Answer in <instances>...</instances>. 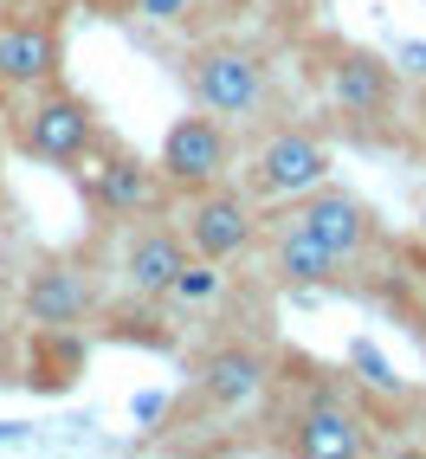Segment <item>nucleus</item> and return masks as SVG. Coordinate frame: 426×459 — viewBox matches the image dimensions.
<instances>
[{
	"mask_svg": "<svg viewBox=\"0 0 426 459\" xmlns=\"http://www.w3.org/2000/svg\"><path fill=\"white\" fill-rule=\"evenodd\" d=\"M181 84H188V104L220 117V124H252V117L271 104V78H265V58L246 46H220L207 39L181 58Z\"/></svg>",
	"mask_w": 426,
	"mask_h": 459,
	"instance_id": "f257e3e1",
	"label": "nucleus"
},
{
	"mask_svg": "<svg viewBox=\"0 0 426 459\" xmlns=\"http://www.w3.org/2000/svg\"><path fill=\"white\" fill-rule=\"evenodd\" d=\"M20 149L46 169H84L90 156L104 149V124L78 91H33V104L20 110Z\"/></svg>",
	"mask_w": 426,
	"mask_h": 459,
	"instance_id": "f03ea898",
	"label": "nucleus"
},
{
	"mask_svg": "<svg viewBox=\"0 0 426 459\" xmlns=\"http://www.w3.org/2000/svg\"><path fill=\"white\" fill-rule=\"evenodd\" d=\"M181 239H188L194 259H213V265H233L259 247V201L233 181H213V188H194L188 207H181Z\"/></svg>",
	"mask_w": 426,
	"mask_h": 459,
	"instance_id": "7ed1b4c3",
	"label": "nucleus"
},
{
	"mask_svg": "<svg viewBox=\"0 0 426 459\" xmlns=\"http://www.w3.org/2000/svg\"><path fill=\"white\" fill-rule=\"evenodd\" d=\"M323 181H329V143L311 130H271L246 156V195L259 207H291L297 195L323 188Z\"/></svg>",
	"mask_w": 426,
	"mask_h": 459,
	"instance_id": "20e7f679",
	"label": "nucleus"
},
{
	"mask_svg": "<svg viewBox=\"0 0 426 459\" xmlns=\"http://www.w3.org/2000/svg\"><path fill=\"white\" fill-rule=\"evenodd\" d=\"M239 162V149H233V124H220V117H207V110H188V117H175L162 149H156V169L168 181V195H194V188H213V181H226Z\"/></svg>",
	"mask_w": 426,
	"mask_h": 459,
	"instance_id": "39448f33",
	"label": "nucleus"
},
{
	"mask_svg": "<svg viewBox=\"0 0 426 459\" xmlns=\"http://www.w3.org/2000/svg\"><path fill=\"white\" fill-rule=\"evenodd\" d=\"M90 162H98V169H78V175H84L90 213H104V221H142V213H156L168 201L162 169L130 156V149H98Z\"/></svg>",
	"mask_w": 426,
	"mask_h": 459,
	"instance_id": "423d86ee",
	"label": "nucleus"
},
{
	"mask_svg": "<svg viewBox=\"0 0 426 459\" xmlns=\"http://www.w3.org/2000/svg\"><path fill=\"white\" fill-rule=\"evenodd\" d=\"M285 221H297L303 233H317L343 265H355V259L381 239V213L362 201V195H349V188H329V181H323V188H311V195H297V201L285 207Z\"/></svg>",
	"mask_w": 426,
	"mask_h": 459,
	"instance_id": "0eeeda50",
	"label": "nucleus"
},
{
	"mask_svg": "<svg viewBox=\"0 0 426 459\" xmlns=\"http://www.w3.org/2000/svg\"><path fill=\"white\" fill-rule=\"evenodd\" d=\"M329 104H337L349 124H388L394 110H401V72L388 65V58L362 52V46H337L329 52Z\"/></svg>",
	"mask_w": 426,
	"mask_h": 459,
	"instance_id": "6e6552de",
	"label": "nucleus"
},
{
	"mask_svg": "<svg viewBox=\"0 0 426 459\" xmlns=\"http://www.w3.org/2000/svg\"><path fill=\"white\" fill-rule=\"evenodd\" d=\"M285 446L303 459H355V453H369V420L337 388H311L303 408L285 420Z\"/></svg>",
	"mask_w": 426,
	"mask_h": 459,
	"instance_id": "1a4fd4ad",
	"label": "nucleus"
},
{
	"mask_svg": "<svg viewBox=\"0 0 426 459\" xmlns=\"http://www.w3.org/2000/svg\"><path fill=\"white\" fill-rule=\"evenodd\" d=\"M20 311L39 330H78V324H90V311H98V285H90L84 265L46 259V265H33V279L20 291Z\"/></svg>",
	"mask_w": 426,
	"mask_h": 459,
	"instance_id": "9d476101",
	"label": "nucleus"
},
{
	"mask_svg": "<svg viewBox=\"0 0 426 459\" xmlns=\"http://www.w3.org/2000/svg\"><path fill=\"white\" fill-rule=\"evenodd\" d=\"M188 259H194V253H188V239H181V227L149 221V227H136V233L124 239V285H130L136 298H168Z\"/></svg>",
	"mask_w": 426,
	"mask_h": 459,
	"instance_id": "9b49d317",
	"label": "nucleus"
},
{
	"mask_svg": "<svg viewBox=\"0 0 426 459\" xmlns=\"http://www.w3.org/2000/svg\"><path fill=\"white\" fill-rule=\"evenodd\" d=\"M265 382H271V356L252 350V343H226V350H213V356L200 362V402L220 408V414L259 402Z\"/></svg>",
	"mask_w": 426,
	"mask_h": 459,
	"instance_id": "f8f14e48",
	"label": "nucleus"
},
{
	"mask_svg": "<svg viewBox=\"0 0 426 459\" xmlns=\"http://www.w3.org/2000/svg\"><path fill=\"white\" fill-rule=\"evenodd\" d=\"M58 78V39L52 26H33V20H13L0 26V91H20L33 98Z\"/></svg>",
	"mask_w": 426,
	"mask_h": 459,
	"instance_id": "ddd939ff",
	"label": "nucleus"
},
{
	"mask_svg": "<svg viewBox=\"0 0 426 459\" xmlns=\"http://www.w3.org/2000/svg\"><path fill=\"white\" fill-rule=\"evenodd\" d=\"M271 272H278L285 285H303V291H329L343 285V259L323 247L317 233H303L297 221H278V233H271Z\"/></svg>",
	"mask_w": 426,
	"mask_h": 459,
	"instance_id": "4468645a",
	"label": "nucleus"
},
{
	"mask_svg": "<svg viewBox=\"0 0 426 459\" xmlns=\"http://www.w3.org/2000/svg\"><path fill=\"white\" fill-rule=\"evenodd\" d=\"M213 291H220V265H213V259H188L168 298H181V304H207Z\"/></svg>",
	"mask_w": 426,
	"mask_h": 459,
	"instance_id": "2eb2a0df",
	"label": "nucleus"
},
{
	"mask_svg": "<svg viewBox=\"0 0 426 459\" xmlns=\"http://www.w3.org/2000/svg\"><path fill=\"white\" fill-rule=\"evenodd\" d=\"M401 65H407L413 78H426V46H420V39H413V46H401Z\"/></svg>",
	"mask_w": 426,
	"mask_h": 459,
	"instance_id": "dca6fc26",
	"label": "nucleus"
},
{
	"mask_svg": "<svg viewBox=\"0 0 426 459\" xmlns=\"http://www.w3.org/2000/svg\"><path fill=\"white\" fill-rule=\"evenodd\" d=\"M142 13L149 20H168V13H181V0H142Z\"/></svg>",
	"mask_w": 426,
	"mask_h": 459,
	"instance_id": "f3484780",
	"label": "nucleus"
},
{
	"mask_svg": "<svg viewBox=\"0 0 426 459\" xmlns=\"http://www.w3.org/2000/svg\"><path fill=\"white\" fill-rule=\"evenodd\" d=\"M420 117H426V91H420Z\"/></svg>",
	"mask_w": 426,
	"mask_h": 459,
	"instance_id": "a211bd4d",
	"label": "nucleus"
},
{
	"mask_svg": "<svg viewBox=\"0 0 426 459\" xmlns=\"http://www.w3.org/2000/svg\"><path fill=\"white\" fill-rule=\"evenodd\" d=\"M0 221H7V201H0Z\"/></svg>",
	"mask_w": 426,
	"mask_h": 459,
	"instance_id": "6ab92c4d",
	"label": "nucleus"
}]
</instances>
